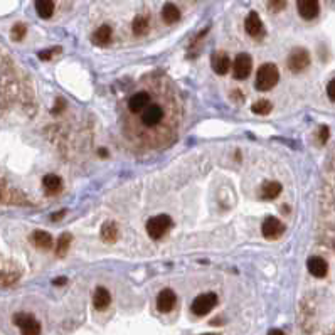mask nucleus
Here are the masks:
<instances>
[{
  "mask_svg": "<svg viewBox=\"0 0 335 335\" xmlns=\"http://www.w3.org/2000/svg\"><path fill=\"white\" fill-rule=\"evenodd\" d=\"M319 140H320V143H325L329 140V128H327V126H322V128H320Z\"/></svg>",
  "mask_w": 335,
  "mask_h": 335,
  "instance_id": "obj_29",
  "label": "nucleus"
},
{
  "mask_svg": "<svg viewBox=\"0 0 335 335\" xmlns=\"http://www.w3.org/2000/svg\"><path fill=\"white\" fill-rule=\"evenodd\" d=\"M204 335H216V334H204Z\"/></svg>",
  "mask_w": 335,
  "mask_h": 335,
  "instance_id": "obj_35",
  "label": "nucleus"
},
{
  "mask_svg": "<svg viewBox=\"0 0 335 335\" xmlns=\"http://www.w3.org/2000/svg\"><path fill=\"white\" fill-rule=\"evenodd\" d=\"M297 8L298 14L303 17L305 20H312L319 15L320 5L319 0H297Z\"/></svg>",
  "mask_w": 335,
  "mask_h": 335,
  "instance_id": "obj_10",
  "label": "nucleus"
},
{
  "mask_svg": "<svg viewBox=\"0 0 335 335\" xmlns=\"http://www.w3.org/2000/svg\"><path fill=\"white\" fill-rule=\"evenodd\" d=\"M211 66H213L214 73L218 74H226L231 68V59L226 52H214L211 57Z\"/></svg>",
  "mask_w": 335,
  "mask_h": 335,
  "instance_id": "obj_13",
  "label": "nucleus"
},
{
  "mask_svg": "<svg viewBox=\"0 0 335 335\" xmlns=\"http://www.w3.org/2000/svg\"><path fill=\"white\" fill-rule=\"evenodd\" d=\"M54 51H42V52H39V57H41V59H44V61H47L51 57V54Z\"/></svg>",
  "mask_w": 335,
  "mask_h": 335,
  "instance_id": "obj_30",
  "label": "nucleus"
},
{
  "mask_svg": "<svg viewBox=\"0 0 335 335\" xmlns=\"http://www.w3.org/2000/svg\"><path fill=\"white\" fill-rule=\"evenodd\" d=\"M32 241H34V244L41 249L52 248V237H51L49 232H46V231H36L32 236Z\"/></svg>",
  "mask_w": 335,
  "mask_h": 335,
  "instance_id": "obj_20",
  "label": "nucleus"
},
{
  "mask_svg": "<svg viewBox=\"0 0 335 335\" xmlns=\"http://www.w3.org/2000/svg\"><path fill=\"white\" fill-rule=\"evenodd\" d=\"M278 79H280V73L278 69H276V66L268 63V64H263L261 68L258 69L254 86H256L258 91H270L271 88L276 86Z\"/></svg>",
  "mask_w": 335,
  "mask_h": 335,
  "instance_id": "obj_2",
  "label": "nucleus"
},
{
  "mask_svg": "<svg viewBox=\"0 0 335 335\" xmlns=\"http://www.w3.org/2000/svg\"><path fill=\"white\" fill-rule=\"evenodd\" d=\"M280 192H281V184L271 180V182H266L261 187V199L271 201V199H275V197H278Z\"/></svg>",
  "mask_w": 335,
  "mask_h": 335,
  "instance_id": "obj_17",
  "label": "nucleus"
},
{
  "mask_svg": "<svg viewBox=\"0 0 335 335\" xmlns=\"http://www.w3.org/2000/svg\"><path fill=\"white\" fill-rule=\"evenodd\" d=\"M261 232L266 239H278L285 232V224L278 218H266L261 224Z\"/></svg>",
  "mask_w": 335,
  "mask_h": 335,
  "instance_id": "obj_9",
  "label": "nucleus"
},
{
  "mask_svg": "<svg viewBox=\"0 0 335 335\" xmlns=\"http://www.w3.org/2000/svg\"><path fill=\"white\" fill-rule=\"evenodd\" d=\"M148 30V19L145 15H136L133 20V34L135 36H143Z\"/></svg>",
  "mask_w": 335,
  "mask_h": 335,
  "instance_id": "obj_24",
  "label": "nucleus"
},
{
  "mask_svg": "<svg viewBox=\"0 0 335 335\" xmlns=\"http://www.w3.org/2000/svg\"><path fill=\"white\" fill-rule=\"evenodd\" d=\"M110 303H112V295L107 288H103V286H98L95 292V297H93V305L96 310H105Z\"/></svg>",
  "mask_w": 335,
  "mask_h": 335,
  "instance_id": "obj_15",
  "label": "nucleus"
},
{
  "mask_svg": "<svg viewBox=\"0 0 335 335\" xmlns=\"http://www.w3.org/2000/svg\"><path fill=\"white\" fill-rule=\"evenodd\" d=\"M66 281H68V280H66V278H56L54 281H52V283H54V285H57V286H63V285L66 283Z\"/></svg>",
  "mask_w": 335,
  "mask_h": 335,
  "instance_id": "obj_32",
  "label": "nucleus"
},
{
  "mask_svg": "<svg viewBox=\"0 0 335 335\" xmlns=\"http://www.w3.org/2000/svg\"><path fill=\"white\" fill-rule=\"evenodd\" d=\"M244 25H246V32H248L251 37H261L264 34V25L256 12H251V14L246 17Z\"/></svg>",
  "mask_w": 335,
  "mask_h": 335,
  "instance_id": "obj_12",
  "label": "nucleus"
},
{
  "mask_svg": "<svg viewBox=\"0 0 335 335\" xmlns=\"http://www.w3.org/2000/svg\"><path fill=\"white\" fill-rule=\"evenodd\" d=\"M251 68H253V59H251L249 54L242 52V54H237L234 59V64H232V76L236 79H246L249 76Z\"/></svg>",
  "mask_w": 335,
  "mask_h": 335,
  "instance_id": "obj_6",
  "label": "nucleus"
},
{
  "mask_svg": "<svg viewBox=\"0 0 335 335\" xmlns=\"http://www.w3.org/2000/svg\"><path fill=\"white\" fill-rule=\"evenodd\" d=\"M327 95H329V98H330V100L335 101V78L329 83V86H327Z\"/></svg>",
  "mask_w": 335,
  "mask_h": 335,
  "instance_id": "obj_28",
  "label": "nucleus"
},
{
  "mask_svg": "<svg viewBox=\"0 0 335 335\" xmlns=\"http://www.w3.org/2000/svg\"><path fill=\"white\" fill-rule=\"evenodd\" d=\"M175 302H177V297H175V293L172 292V290L169 288L162 290L157 297V308L162 314H167V312H170L172 308L175 307Z\"/></svg>",
  "mask_w": 335,
  "mask_h": 335,
  "instance_id": "obj_11",
  "label": "nucleus"
},
{
  "mask_svg": "<svg viewBox=\"0 0 335 335\" xmlns=\"http://www.w3.org/2000/svg\"><path fill=\"white\" fill-rule=\"evenodd\" d=\"M162 19H164L165 24H175L180 19V10L174 3H165L164 8H162Z\"/></svg>",
  "mask_w": 335,
  "mask_h": 335,
  "instance_id": "obj_18",
  "label": "nucleus"
},
{
  "mask_svg": "<svg viewBox=\"0 0 335 335\" xmlns=\"http://www.w3.org/2000/svg\"><path fill=\"white\" fill-rule=\"evenodd\" d=\"M69 242H71V234L69 232H64V234L59 236V239L56 242V254L59 258L66 256V253L69 249Z\"/></svg>",
  "mask_w": 335,
  "mask_h": 335,
  "instance_id": "obj_22",
  "label": "nucleus"
},
{
  "mask_svg": "<svg viewBox=\"0 0 335 335\" xmlns=\"http://www.w3.org/2000/svg\"><path fill=\"white\" fill-rule=\"evenodd\" d=\"M172 226V219L169 216L162 214V216H155V218H150L147 223V232L152 239H160L162 236L165 234L167 231Z\"/></svg>",
  "mask_w": 335,
  "mask_h": 335,
  "instance_id": "obj_3",
  "label": "nucleus"
},
{
  "mask_svg": "<svg viewBox=\"0 0 335 335\" xmlns=\"http://www.w3.org/2000/svg\"><path fill=\"white\" fill-rule=\"evenodd\" d=\"M286 7V0H270L268 2V8L271 12H281Z\"/></svg>",
  "mask_w": 335,
  "mask_h": 335,
  "instance_id": "obj_26",
  "label": "nucleus"
},
{
  "mask_svg": "<svg viewBox=\"0 0 335 335\" xmlns=\"http://www.w3.org/2000/svg\"><path fill=\"white\" fill-rule=\"evenodd\" d=\"M64 214H66V211H61V213H57V214H52V221H59Z\"/></svg>",
  "mask_w": 335,
  "mask_h": 335,
  "instance_id": "obj_31",
  "label": "nucleus"
},
{
  "mask_svg": "<svg viewBox=\"0 0 335 335\" xmlns=\"http://www.w3.org/2000/svg\"><path fill=\"white\" fill-rule=\"evenodd\" d=\"M14 322H15V325H19L22 335H39L41 334V325H39V322L27 314H17L14 317Z\"/></svg>",
  "mask_w": 335,
  "mask_h": 335,
  "instance_id": "obj_7",
  "label": "nucleus"
},
{
  "mask_svg": "<svg viewBox=\"0 0 335 335\" xmlns=\"http://www.w3.org/2000/svg\"><path fill=\"white\" fill-rule=\"evenodd\" d=\"M36 10L39 17L49 19L54 14V2L52 0H36Z\"/></svg>",
  "mask_w": 335,
  "mask_h": 335,
  "instance_id": "obj_19",
  "label": "nucleus"
},
{
  "mask_svg": "<svg viewBox=\"0 0 335 335\" xmlns=\"http://www.w3.org/2000/svg\"><path fill=\"white\" fill-rule=\"evenodd\" d=\"M307 268H308V271L315 276V278H324L329 271V264L325 263V259H322L319 256H314V258L308 259Z\"/></svg>",
  "mask_w": 335,
  "mask_h": 335,
  "instance_id": "obj_14",
  "label": "nucleus"
},
{
  "mask_svg": "<svg viewBox=\"0 0 335 335\" xmlns=\"http://www.w3.org/2000/svg\"><path fill=\"white\" fill-rule=\"evenodd\" d=\"M152 103V96H150L148 91H136L130 96L128 103H126V108L131 114H138L140 112H143L148 105Z\"/></svg>",
  "mask_w": 335,
  "mask_h": 335,
  "instance_id": "obj_8",
  "label": "nucleus"
},
{
  "mask_svg": "<svg viewBox=\"0 0 335 335\" xmlns=\"http://www.w3.org/2000/svg\"><path fill=\"white\" fill-rule=\"evenodd\" d=\"M308 66H310V54H308V51L303 49V47L293 49L288 57V68L293 73H302L305 71Z\"/></svg>",
  "mask_w": 335,
  "mask_h": 335,
  "instance_id": "obj_5",
  "label": "nucleus"
},
{
  "mask_svg": "<svg viewBox=\"0 0 335 335\" xmlns=\"http://www.w3.org/2000/svg\"><path fill=\"white\" fill-rule=\"evenodd\" d=\"M113 30L110 25H101L100 29H96V32L93 34V42L96 46H107L112 41Z\"/></svg>",
  "mask_w": 335,
  "mask_h": 335,
  "instance_id": "obj_16",
  "label": "nucleus"
},
{
  "mask_svg": "<svg viewBox=\"0 0 335 335\" xmlns=\"http://www.w3.org/2000/svg\"><path fill=\"white\" fill-rule=\"evenodd\" d=\"M25 25L24 24H17L14 29H12V39H15V41H20L22 37L25 36Z\"/></svg>",
  "mask_w": 335,
  "mask_h": 335,
  "instance_id": "obj_27",
  "label": "nucleus"
},
{
  "mask_svg": "<svg viewBox=\"0 0 335 335\" xmlns=\"http://www.w3.org/2000/svg\"><path fill=\"white\" fill-rule=\"evenodd\" d=\"M42 186H44V189H46L47 192L52 194V192L59 191L61 186H63V180H61V177H57V175H54V174H49V175H46V177L42 179Z\"/></svg>",
  "mask_w": 335,
  "mask_h": 335,
  "instance_id": "obj_21",
  "label": "nucleus"
},
{
  "mask_svg": "<svg viewBox=\"0 0 335 335\" xmlns=\"http://www.w3.org/2000/svg\"><path fill=\"white\" fill-rule=\"evenodd\" d=\"M101 237H103V241H107V242L116 241V237H118V229H116V226H114L113 223L103 224V227H101Z\"/></svg>",
  "mask_w": 335,
  "mask_h": 335,
  "instance_id": "obj_23",
  "label": "nucleus"
},
{
  "mask_svg": "<svg viewBox=\"0 0 335 335\" xmlns=\"http://www.w3.org/2000/svg\"><path fill=\"white\" fill-rule=\"evenodd\" d=\"M100 155H101V157H107V152H105V148H101V150H100Z\"/></svg>",
  "mask_w": 335,
  "mask_h": 335,
  "instance_id": "obj_34",
  "label": "nucleus"
},
{
  "mask_svg": "<svg viewBox=\"0 0 335 335\" xmlns=\"http://www.w3.org/2000/svg\"><path fill=\"white\" fill-rule=\"evenodd\" d=\"M218 305V295L214 293H204V295H199L196 300L192 302V312L194 315L197 317H204L209 314L213 308Z\"/></svg>",
  "mask_w": 335,
  "mask_h": 335,
  "instance_id": "obj_4",
  "label": "nucleus"
},
{
  "mask_svg": "<svg viewBox=\"0 0 335 335\" xmlns=\"http://www.w3.org/2000/svg\"><path fill=\"white\" fill-rule=\"evenodd\" d=\"M273 110V105L268 100H259L253 105V113L256 114H268Z\"/></svg>",
  "mask_w": 335,
  "mask_h": 335,
  "instance_id": "obj_25",
  "label": "nucleus"
},
{
  "mask_svg": "<svg viewBox=\"0 0 335 335\" xmlns=\"http://www.w3.org/2000/svg\"><path fill=\"white\" fill-rule=\"evenodd\" d=\"M268 335H285V334L281 332V330H278V329H273V330L268 332Z\"/></svg>",
  "mask_w": 335,
  "mask_h": 335,
  "instance_id": "obj_33",
  "label": "nucleus"
},
{
  "mask_svg": "<svg viewBox=\"0 0 335 335\" xmlns=\"http://www.w3.org/2000/svg\"><path fill=\"white\" fill-rule=\"evenodd\" d=\"M138 118H140V126H142L143 130H148V131L157 130L160 128L165 121V110L160 103H155V101L152 100V103H150L143 112L138 113Z\"/></svg>",
  "mask_w": 335,
  "mask_h": 335,
  "instance_id": "obj_1",
  "label": "nucleus"
}]
</instances>
